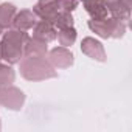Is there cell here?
Instances as JSON below:
<instances>
[{
    "label": "cell",
    "mask_w": 132,
    "mask_h": 132,
    "mask_svg": "<svg viewBox=\"0 0 132 132\" xmlns=\"http://www.w3.org/2000/svg\"><path fill=\"white\" fill-rule=\"evenodd\" d=\"M28 40V34L22 30H10L5 33L0 44V57L8 64H16L23 56V45Z\"/></svg>",
    "instance_id": "1"
},
{
    "label": "cell",
    "mask_w": 132,
    "mask_h": 132,
    "mask_svg": "<svg viewBox=\"0 0 132 132\" xmlns=\"http://www.w3.org/2000/svg\"><path fill=\"white\" fill-rule=\"evenodd\" d=\"M20 73L28 81H45L57 76L54 67L44 56L25 57V61H22L20 64Z\"/></svg>",
    "instance_id": "2"
},
{
    "label": "cell",
    "mask_w": 132,
    "mask_h": 132,
    "mask_svg": "<svg viewBox=\"0 0 132 132\" xmlns=\"http://www.w3.org/2000/svg\"><path fill=\"white\" fill-rule=\"evenodd\" d=\"M126 25L127 22L110 17V19H103V20H89V28L96 33L98 36L107 39V37H123L126 33Z\"/></svg>",
    "instance_id": "3"
},
{
    "label": "cell",
    "mask_w": 132,
    "mask_h": 132,
    "mask_svg": "<svg viewBox=\"0 0 132 132\" xmlns=\"http://www.w3.org/2000/svg\"><path fill=\"white\" fill-rule=\"evenodd\" d=\"M23 101H25V95L20 89L13 86L0 87V106L11 110H19L23 106Z\"/></svg>",
    "instance_id": "4"
},
{
    "label": "cell",
    "mask_w": 132,
    "mask_h": 132,
    "mask_svg": "<svg viewBox=\"0 0 132 132\" xmlns=\"http://www.w3.org/2000/svg\"><path fill=\"white\" fill-rule=\"evenodd\" d=\"M48 61L56 69H69L73 64V53L65 47H56L48 53Z\"/></svg>",
    "instance_id": "5"
},
{
    "label": "cell",
    "mask_w": 132,
    "mask_h": 132,
    "mask_svg": "<svg viewBox=\"0 0 132 132\" xmlns=\"http://www.w3.org/2000/svg\"><path fill=\"white\" fill-rule=\"evenodd\" d=\"M59 11H61L59 0H39L33 10V13L36 16H39L44 20H50V22Z\"/></svg>",
    "instance_id": "6"
},
{
    "label": "cell",
    "mask_w": 132,
    "mask_h": 132,
    "mask_svg": "<svg viewBox=\"0 0 132 132\" xmlns=\"http://www.w3.org/2000/svg\"><path fill=\"white\" fill-rule=\"evenodd\" d=\"M107 11L112 14V17L127 22L129 13H130V0H103Z\"/></svg>",
    "instance_id": "7"
},
{
    "label": "cell",
    "mask_w": 132,
    "mask_h": 132,
    "mask_svg": "<svg viewBox=\"0 0 132 132\" xmlns=\"http://www.w3.org/2000/svg\"><path fill=\"white\" fill-rule=\"evenodd\" d=\"M81 50L84 54H87L89 57L95 59V61H100V62H104L106 61V51H104V47L101 42L95 40L93 37H86L82 39L81 42Z\"/></svg>",
    "instance_id": "8"
},
{
    "label": "cell",
    "mask_w": 132,
    "mask_h": 132,
    "mask_svg": "<svg viewBox=\"0 0 132 132\" xmlns=\"http://www.w3.org/2000/svg\"><path fill=\"white\" fill-rule=\"evenodd\" d=\"M56 36H57V31H56L54 25H53L50 20L36 22L34 27H33V37H36V39H39V40L50 42V40H54Z\"/></svg>",
    "instance_id": "9"
},
{
    "label": "cell",
    "mask_w": 132,
    "mask_h": 132,
    "mask_svg": "<svg viewBox=\"0 0 132 132\" xmlns=\"http://www.w3.org/2000/svg\"><path fill=\"white\" fill-rule=\"evenodd\" d=\"M47 54V42L39 40L36 37H28V40L23 45V56L25 57H36Z\"/></svg>",
    "instance_id": "10"
},
{
    "label": "cell",
    "mask_w": 132,
    "mask_h": 132,
    "mask_svg": "<svg viewBox=\"0 0 132 132\" xmlns=\"http://www.w3.org/2000/svg\"><path fill=\"white\" fill-rule=\"evenodd\" d=\"M36 23V14L33 11H28V10H23L20 13H17L14 16V20H13V25L16 30H22V31H27L30 28H33Z\"/></svg>",
    "instance_id": "11"
},
{
    "label": "cell",
    "mask_w": 132,
    "mask_h": 132,
    "mask_svg": "<svg viewBox=\"0 0 132 132\" xmlns=\"http://www.w3.org/2000/svg\"><path fill=\"white\" fill-rule=\"evenodd\" d=\"M84 6H86V11L90 14V17L93 20H103L109 14L103 0H86Z\"/></svg>",
    "instance_id": "12"
},
{
    "label": "cell",
    "mask_w": 132,
    "mask_h": 132,
    "mask_svg": "<svg viewBox=\"0 0 132 132\" xmlns=\"http://www.w3.org/2000/svg\"><path fill=\"white\" fill-rule=\"evenodd\" d=\"M14 16H16V6L13 3L0 5V27L2 28H8L10 25H13Z\"/></svg>",
    "instance_id": "13"
},
{
    "label": "cell",
    "mask_w": 132,
    "mask_h": 132,
    "mask_svg": "<svg viewBox=\"0 0 132 132\" xmlns=\"http://www.w3.org/2000/svg\"><path fill=\"white\" fill-rule=\"evenodd\" d=\"M56 37L59 39L61 45L69 47V45H72V44L75 42V39H76V31H75V28H73V27L59 28V31H57V36H56Z\"/></svg>",
    "instance_id": "14"
},
{
    "label": "cell",
    "mask_w": 132,
    "mask_h": 132,
    "mask_svg": "<svg viewBox=\"0 0 132 132\" xmlns=\"http://www.w3.org/2000/svg\"><path fill=\"white\" fill-rule=\"evenodd\" d=\"M51 23L57 28H67V27H73V17L69 11L61 10L51 20Z\"/></svg>",
    "instance_id": "15"
},
{
    "label": "cell",
    "mask_w": 132,
    "mask_h": 132,
    "mask_svg": "<svg viewBox=\"0 0 132 132\" xmlns=\"http://www.w3.org/2000/svg\"><path fill=\"white\" fill-rule=\"evenodd\" d=\"M14 70L8 65H3L0 64V87H5V86H10L11 82H14Z\"/></svg>",
    "instance_id": "16"
},
{
    "label": "cell",
    "mask_w": 132,
    "mask_h": 132,
    "mask_svg": "<svg viewBox=\"0 0 132 132\" xmlns=\"http://www.w3.org/2000/svg\"><path fill=\"white\" fill-rule=\"evenodd\" d=\"M59 6L64 11H73L78 6V0H59Z\"/></svg>",
    "instance_id": "17"
},
{
    "label": "cell",
    "mask_w": 132,
    "mask_h": 132,
    "mask_svg": "<svg viewBox=\"0 0 132 132\" xmlns=\"http://www.w3.org/2000/svg\"><path fill=\"white\" fill-rule=\"evenodd\" d=\"M0 34H2V27H0Z\"/></svg>",
    "instance_id": "18"
},
{
    "label": "cell",
    "mask_w": 132,
    "mask_h": 132,
    "mask_svg": "<svg viewBox=\"0 0 132 132\" xmlns=\"http://www.w3.org/2000/svg\"><path fill=\"white\" fill-rule=\"evenodd\" d=\"M0 127H2V123H0Z\"/></svg>",
    "instance_id": "19"
},
{
    "label": "cell",
    "mask_w": 132,
    "mask_h": 132,
    "mask_svg": "<svg viewBox=\"0 0 132 132\" xmlns=\"http://www.w3.org/2000/svg\"><path fill=\"white\" fill-rule=\"evenodd\" d=\"M82 2H86V0H82Z\"/></svg>",
    "instance_id": "20"
}]
</instances>
